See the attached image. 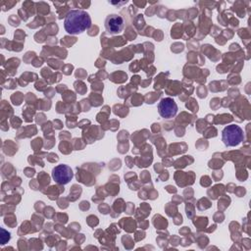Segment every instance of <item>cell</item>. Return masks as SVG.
Returning a JSON list of instances; mask_svg holds the SVG:
<instances>
[{
    "label": "cell",
    "instance_id": "cell-1",
    "mask_svg": "<svg viewBox=\"0 0 251 251\" xmlns=\"http://www.w3.org/2000/svg\"><path fill=\"white\" fill-rule=\"evenodd\" d=\"M91 25L90 16L82 10H72L64 21L65 30L70 34H78Z\"/></svg>",
    "mask_w": 251,
    "mask_h": 251
},
{
    "label": "cell",
    "instance_id": "cell-3",
    "mask_svg": "<svg viewBox=\"0 0 251 251\" xmlns=\"http://www.w3.org/2000/svg\"><path fill=\"white\" fill-rule=\"evenodd\" d=\"M73 176V170L68 165H58L52 170V177L59 184H67Z\"/></svg>",
    "mask_w": 251,
    "mask_h": 251
},
{
    "label": "cell",
    "instance_id": "cell-4",
    "mask_svg": "<svg viewBox=\"0 0 251 251\" xmlns=\"http://www.w3.org/2000/svg\"><path fill=\"white\" fill-rule=\"evenodd\" d=\"M158 112L164 119H171L176 115L177 106L172 98H163L158 104Z\"/></svg>",
    "mask_w": 251,
    "mask_h": 251
},
{
    "label": "cell",
    "instance_id": "cell-5",
    "mask_svg": "<svg viewBox=\"0 0 251 251\" xmlns=\"http://www.w3.org/2000/svg\"><path fill=\"white\" fill-rule=\"evenodd\" d=\"M124 19L117 15H109L105 20V28L109 34H118L124 29Z\"/></svg>",
    "mask_w": 251,
    "mask_h": 251
},
{
    "label": "cell",
    "instance_id": "cell-2",
    "mask_svg": "<svg viewBox=\"0 0 251 251\" xmlns=\"http://www.w3.org/2000/svg\"><path fill=\"white\" fill-rule=\"evenodd\" d=\"M244 139V133L242 128L236 125H229L226 126L222 131V140L227 147H233L238 145Z\"/></svg>",
    "mask_w": 251,
    "mask_h": 251
}]
</instances>
